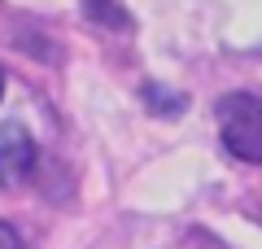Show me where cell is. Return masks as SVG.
<instances>
[{"instance_id":"cell-4","label":"cell","mask_w":262,"mask_h":249,"mask_svg":"<svg viewBox=\"0 0 262 249\" xmlns=\"http://www.w3.org/2000/svg\"><path fill=\"white\" fill-rule=\"evenodd\" d=\"M88 18L105 22V27H127V9H122L118 0H83Z\"/></svg>"},{"instance_id":"cell-6","label":"cell","mask_w":262,"mask_h":249,"mask_svg":"<svg viewBox=\"0 0 262 249\" xmlns=\"http://www.w3.org/2000/svg\"><path fill=\"white\" fill-rule=\"evenodd\" d=\"M0 96H5V74H0Z\"/></svg>"},{"instance_id":"cell-1","label":"cell","mask_w":262,"mask_h":249,"mask_svg":"<svg viewBox=\"0 0 262 249\" xmlns=\"http://www.w3.org/2000/svg\"><path fill=\"white\" fill-rule=\"evenodd\" d=\"M214 118H219V136H223L227 153L262 166V101L258 96H249V92L219 96Z\"/></svg>"},{"instance_id":"cell-5","label":"cell","mask_w":262,"mask_h":249,"mask_svg":"<svg viewBox=\"0 0 262 249\" xmlns=\"http://www.w3.org/2000/svg\"><path fill=\"white\" fill-rule=\"evenodd\" d=\"M0 249H22V236L13 223H0Z\"/></svg>"},{"instance_id":"cell-2","label":"cell","mask_w":262,"mask_h":249,"mask_svg":"<svg viewBox=\"0 0 262 249\" xmlns=\"http://www.w3.org/2000/svg\"><path fill=\"white\" fill-rule=\"evenodd\" d=\"M35 166V140L22 122H5L0 127V184H22Z\"/></svg>"},{"instance_id":"cell-3","label":"cell","mask_w":262,"mask_h":249,"mask_svg":"<svg viewBox=\"0 0 262 249\" xmlns=\"http://www.w3.org/2000/svg\"><path fill=\"white\" fill-rule=\"evenodd\" d=\"M140 96H144V105H149L153 114H184V96H179V92H166L162 83H144Z\"/></svg>"}]
</instances>
